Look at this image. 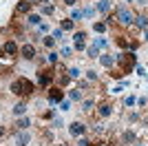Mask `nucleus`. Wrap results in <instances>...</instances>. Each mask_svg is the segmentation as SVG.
Masks as SVG:
<instances>
[{"mask_svg": "<svg viewBox=\"0 0 148 146\" xmlns=\"http://www.w3.org/2000/svg\"><path fill=\"white\" fill-rule=\"evenodd\" d=\"M9 91H11L13 95H18V97H29V95L36 93V84L27 78H16L11 84H9Z\"/></svg>", "mask_w": 148, "mask_h": 146, "instance_id": "obj_1", "label": "nucleus"}, {"mask_svg": "<svg viewBox=\"0 0 148 146\" xmlns=\"http://www.w3.org/2000/svg\"><path fill=\"white\" fill-rule=\"evenodd\" d=\"M117 67H119V73H130L133 69L137 67V55L130 53V51H124V53H117Z\"/></svg>", "mask_w": 148, "mask_h": 146, "instance_id": "obj_2", "label": "nucleus"}, {"mask_svg": "<svg viewBox=\"0 0 148 146\" xmlns=\"http://www.w3.org/2000/svg\"><path fill=\"white\" fill-rule=\"evenodd\" d=\"M135 13H133V9L126 5H119L117 9H115V20H117L119 24H124V27H130V24H135Z\"/></svg>", "mask_w": 148, "mask_h": 146, "instance_id": "obj_3", "label": "nucleus"}, {"mask_svg": "<svg viewBox=\"0 0 148 146\" xmlns=\"http://www.w3.org/2000/svg\"><path fill=\"white\" fill-rule=\"evenodd\" d=\"M53 78H56V73H53V69H38V86H42V89H49L51 82H53Z\"/></svg>", "mask_w": 148, "mask_h": 146, "instance_id": "obj_4", "label": "nucleus"}, {"mask_svg": "<svg viewBox=\"0 0 148 146\" xmlns=\"http://www.w3.org/2000/svg\"><path fill=\"white\" fill-rule=\"evenodd\" d=\"M47 97H49V104H51V106H58V104L64 100V91H62L60 86H49Z\"/></svg>", "mask_w": 148, "mask_h": 146, "instance_id": "obj_5", "label": "nucleus"}, {"mask_svg": "<svg viewBox=\"0 0 148 146\" xmlns=\"http://www.w3.org/2000/svg\"><path fill=\"white\" fill-rule=\"evenodd\" d=\"M69 133H71V137H82V135L86 133V126H84V124H82V122H71V124H69Z\"/></svg>", "mask_w": 148, "mask_h": 146, "instance_id": "obj_6", "label": "nucleus"}, {"mask_svg": "<svg viewBox=\"0 0 148 146\" xmlns=\"http://www.w3.org/2000/svg\"><path fill=\"white\" fill-rule=\"evenodd\" d=\"M2 49H5V55H18L20 53V47H18V42H16L13 38H7L5 44H2Z\"/></svg>", "mask_w": 148, "mask_h": 146, "instance_id": "obj_7", "label": "nucleus"}, {"mask_svg": "<svg viewBox=\"0 0 148 146\" xmlns=\"http://www.w3.org/2000/svg\"><path fill=\"white\" fill-rule=\"evenodd\" d=\"M20 58H25V60H33V58H36V47H33V44H22V47H20Z\"/></svg>", "mask_w": 148, "mask_h": 146, "instance_id": "obj_8", "label": "nucleus"}, {"mask_svg": "<svg viewBox=\"0 0 148 146\" xmlns=\"http://www.w3.org/2000/svg\"><path fill=\"white\" fill-rule=\"evenodd\" d=\"M99 62H102V67H106V69H113L115 64H117V55L102 53V55H99Z\"/></svg>", "mask_w": 148, "mask_h": 146, "instance_id": "obj_9", "label": "nucleus"}, {"mask_svg": "<svg viewBox=\"0 0 148 146\" xmlns=\"http://www.w3.org/2000/svg\"><path fill=\"white\" fill-rule=\"evenodd\" d=\"M29 142H31V135L27 131H18L16 133V146H29Z\"/></svg>", "mask_w": 148, "mask_h": 146, "instance_id": "obj_10", "label": "nucleus"}, {"mask_svg": "<svg viewBox=\"0 0 148 146\" xmlns=\"http://www.w3.org/2000/svg\"><path fill=\"white\" fill-rule=\"evenodd\" d=\"M111 113H113V104L111 102H102L97 106V115L99 117H111Z\"/></svg>", "mask_w": 148, "mask_h": 146, "instance_id": "obj_11", "label": "nucleus"}, {"mask_svg": "<svg viewBox=\"0 0 148 146\" xmlns=\"http://www.w3.org/2000/svg\"><path fill=\"white\" fill-rule=\"evenodd\" d=\"M31 11V2L29 0H20L18 5H16V16H20V13H29Z\"/></svg>", "mask_w": 148, "mask_h": 146, "instance_id": "obj_12", "label": "nucleus"}, {"mask_svg": "<svg viewBox=\"0 0 148 146\" xmlns=\"http://www.w3.org/2000/svg\"><path fill=\"white\" fill-rule=\"evenodd\" d=\"M135 24H137V29H144V31H146V29H148V16H146V13L137 16V18H135Z\"/></svg>", "mask_w": 148, "mask_h": 146, "instance_id": "obj_13", "label": "nucleus"}, {"mask_svg": "<svg viewBox=\"0 0 148 146\" xmlns=\"http://www.w3.org/2000/svg\"><path fill=\"white\" fill-rule=\"evenodd\" d=\"M25 113H27V102H25V100H20V102L13 106V115H20V117H22Z\"/></svg>", "mask_w": 148, "mask_h": 146, "instance_id": "obj_14", "label": "nucleus"}, {"mask_svg": "<svg viewBox=\"0 0 148 146\" xmlns=\"http://www.w3.org/2000/svg\"><path fill=\"white\" fill-rule=\"evenodd\" d=\"M111 7H113L111 0H99V2H97V11L99 13H108V11H111Z\"/></svg>", "mask_w": 148, "mask_h": 146, "instance_id": "obj_15", "label": "nucleus"}, {"mask_svg": "<svg viewBox=\"0 0 148 146\" xmlns=\"http://www.w3.org/2000/svg\"><path fill=\"white\" fill-rule=\"evenodd\" d=\"M135 133L133 131H124V135H122V144H135Z\"/></svg>", "mask_w": 148, "mask_h": 146, "instance_id": "obj_16", "label": "nucleus"}, {"mask_svg": "<svg viewBox=\"0 0 148 146\" xmlns=\"http://www.w3.org/2000/svg\"><path fill=\"white\" fill-rule=\"evenodd\" d=\"M29 126H31V120H29V117H20V120L16 122V128H18V131H27Z\"/></svg>", "mask_w": 148, "mask_h": 146, "instance_id": "obj_17", "label": "nucleus"}, {"mask_svg": "<svg viewBox=\"0 0 148 146\" xmlns=\"http://www.w3.org/2000/svg\"><path fill=\"white\" fill-rule=\"evenodd\" d=\"M60 29H62V31H73V29H75V22H73L71 18H64V20L60 22Z\"/></svg>", "mask_w": 148, "mask_h": 146, "instance_id": "obj_18", "label": "nucleus"}, {"mask_svg": "<svg viewBox=\"0 0 148 146\" xmlns=\"http://www.w3.org/2000/svg\"><path fill=\"white\" fill-rule=\"evenodd\" d=\"M40 22H42V18H40L38 13H29V16H27V24H31V27H38Z\"/></svg>", "mask_w": 148, "mask_h": 146, "instance_id": "obj_19", "label": "nucleus"}, {"mask_svg": "<svg viewBox=\"0 0 148 146\" xmlns=\"http://www.w3.org/2000/svg\"><path fill=\"white\" fill-rule=\"evenodd\" d=\"M115 42H117V44H119L122 49H128V51H130V40H128L126 36H119L117 40H115Z\"/></svg>", "mask_w": 148, "mask_h": 146, "instance_id": "obj_20", "label": "nucleus"}, {"mask_svg": "<svg viewBox=\"0 0 148 146\" xmlns=\"http://www.w3.org/2000/svg\"><path fill=\"white\" fill-rule=\"evenodd\" d=\"M69 82H71V75H69V73H62L60 78H58V86H60V89H62V86H66Z\"/></svg>", "mask_w": 148, "mask_h": 146, "instance_id": "obj_21", "label": "nucleus"}, {"mask_svg": "<svg viewBox=\"0 0 148 146\" xmlns=\"http://www.w3.org/2000/svg\"><path fill=\"white\" fill-rule=\"evenodd\" d=\"M42 44L47 49H53V47H56V38H53V36H44L42 38Z\"/></svg>", "mask_w": 148, "mask_h": 146, "instance_id": "obj_22", "label": "nucleus"}, {"mask_svg": "<svg viewBox=\"0 0 148 146\" xmlns=\"http://www.w3.org/2000/svg\"><path fill=\"white\" fill-rule=\"evenodd\" d=\"M69 97H71V102H80L82 100V91L80 89H73V91H69Z\"/></svg>", "mask_w": 148, "mask_h": 146, "instance_id": "obj_23", "label": "nucleus"}, {"mask_svg": "<svg viewBox=\"0 0 148 146\" xmlns=\"http://www.w3.org/2000/svg\"><path fill=\"white\" fill-rule=\"evenodd\" d=\"M82 18H84V11H82V9H75V7H73V9H71V20L75 22V20H82Z\"/></svg>", "mask_w": 148, "mask_h": 146, "instance_id": "obj_24", "label": "nucleus"}, {"mask_svg": "<svg viewBox=\"0 0 148 146\" xmlns=\"http://www.w3.org/2000/svg\"><path fill=\"white\" fill-rule=\"evenodd\" d=\"M73 42H86V31H75L73 33Z\"/></svg>", "mask_w": 148, "mask_h": 146, "instance_id": "obj_25", "label": "nucleus"}, {"mask_svg": "<svg viewBox=\"0 0 148 146\" xmlns=\"http://www.w3.org/2000/svg\"><path fill=\"white\" fill-rule=\"evenodd\" d=\"M86 53H88V58H99V47H95V44H91V47L86 49Z\"/></svg>", "mask_w": 148, "mask_h": 146, "instance_id": "obj_26", "label": "nucleus"}, {"mask_svg": "<svg viewBox=\"0 0 148 146\" xmlns=\"http://www.w3.org/2000/svg\"><path fill=\"white\" fill-rule=\"evenodd\" d=\"M135 104H137V97H135V95H126V97H124V106H128V109H133Z\"/></svg>", "mask_w": 148, "mask_h": 146, "instance_id": "obj_27", "label": "nucleus"}, {"mask_svg": "<svg viewBox=\"0 0 148 146\" xmlns=\"http://www.w3.org/2000/svg\"><path fill=\"white\" fill-rule=\"evenodd\" d=\"M58 60H60V55H58L56 51H49V53H47V62H49V64H58Z\"/></svg>", "mask_w": 148, "mask_h": 146, "instance_id": "obj_28", "label": "nucleus"}, {"mask_svg": "<svg viewBox=\"0 0 148 146\" xmlns=\"http://www.w3.org/2000/svg\"><path fill=\"white\" fill-rule=\"evenodd\" d=\"M42 13H44V16H51V13H56V7L51 5V2H47V5H42Z\"/></svg>", "mask_w": 148, "mask_h": 146, "instance_id": "obj_29", "label": "nucleus"}, {"mask_svg": "<svg viewBox=\"0 0 148 146\" xmlns=\"http://www.w3.org/2000/svg\"><path fill=\"white\" fill-rule=\"evenodd\" d=\"M51 36L56 38V42H62V40H64V31L58 27V29H53V33H51Z\"/></svg>", "mask_w": 148, "mask_h": 146, "instance_id": "obj_30", "label": "nucleus"}, {"mask_svg": "<svg viewBox=\"0 0 148 146\" xmlns=\"http://www.w3.org/2000/svg\"><path fill=\"white\" fill-rule=\"evenodd\" d=\"M93 106H95V100H84V102H82V111H93Z\"/></svg>", "mask_w": 148, "mask_h": 146, "instance_id": "obj_31", "label": "nucleus"}, {"mask_svg": "<svg viewBox=\"0 0 148 146\" xmlns=\"http://www.w3.org/2000/svg\"><path fill=\"white\" fill-rule=\"evenodd\" d=\"M93 44H95V47H99V49H104V47H108V40H106V38H95V40H93Z\"/></svg>", "mask_w": 148, "mask_h": 146, "instance_id": "obj_32", "label": "nucleus"}, {"mask_svg": "<svg viewBox=\"0 0 148 146\" xmlns=\"http://www.w3.org/2000/svg\"><path fill=\"white\" fill-rule=\"evenodd\" d=\"M69 75H71V80H77V78H80V75H82V73H80V69H77V67H71V69H69Z\"/></svg>", "mask_w": 148, "mask_h": 146, "instance_id": "obj_33", "label": "nucleus"}, {"mask_svg": "<svg viewBox=\"0 0 148 146\" xmlns=\"http://www.w3.org/2000/svg\"><path fill=\"white\" fill-rule=\"evenodd\" d=\"M106 27H108L106 22H95V24H93V29L97 31V33H104V31H106Z\"/></svg>", "mask_w": 148, "mask_h": 146, "instance_id": "obj_34", "label": "nucleus"}, {"mask_svg": "<svg viewBox=\"0 0 148 146\" xmlns=\"http://www.w3.org/2000/svg\"><path fill=\"white\" fill-rule=\"evenodd\" d=\"M38 33H40V36L49 33V24H47V22H40V24H38Z\"/></svg>", "mask_w": 148, "mask_h": 146, "instance_id": "obj_35", "label": "nucleus"}, {"mask_svg": "<svg viewBox=\"0 0 148 146\" xmlns=\"http://www.w3.org/2000/svg\"><path fill=\"white\" fill-rule=\"evenodd\" d=\"M77 146H93V142L88 140V137H84V135H82V137H77Z\"/></svg>", "mask_w": 148, "mask_h": 146, "instance_id": "obj_36", "label": "nucleus"}, {"mask_svg": "<svg viewBox=\"0 0 148 146\" xmlns=\"http://www.w3.org/2000/svg\"><path fill=\"white\" fill-rule=\"evenodd\" d=\"M58 106H60L62 111H71V100H62V102L58 104Z\"/></svg>", "mask_w": 148, "mask_h": 146, "instance_id": "obj_37", "label": "nucleus"}, {"mask_svg": "<svg viewBox=\"0 0 148 146\" xmlns=\"http://www.w3.org/2000/svg\"><path fill=\"white\" fill-rule=\"evenodd\" d=\"M86 80H88V82H97V73L93 71V69H91V71H86Z\"/></svg>", "mask_w": 148, "mask_h": 146, "instance_id": "obj_38", "label": "nucleus"}, {"mask_svg": "<svg viewBox=\"0 0 148 146\" xmlns=\"http://www.w3.org/2000/svg\"><path fill=\"white\" fill-rule=\"evenodd\" d=\"M93 16H95V9H93V7L88 5L86 9H84V18H93Z\"/></svg>", "mask_w": 148, "mask_h": 146, "instance_id": "obj_39", "label": "nucleus"}, {"mask_svg": "<svg viewBox=\"0 0 148 146\" xmlns=\"http://www.w3.org/2000/svg\"><path fill=\"white\" fill-rule=\"evenodd\" d=\"M60 53H62V58H71V55H73V51H71L69 47H62V51H60Z\"/></svg>", "mask_w": 148, "mask_h": 146, "instance_id": "obj_40", "label": "nucleus"}, {"mask_svg": "<svg viewBox=\"0 0 148 146\" xmlns=\"http://www.w3.org/2000/svg\"><path fill=\"white\" fill-rule=\"evenodd\" d=\"M73 44H75V51H86V49H88L86 42H73Z\"/></svg>", "mask_w": 148, "mask_h": 146, "instance_id": "obj_41", "label": "nucleus"}, {"mask_svg": "<svg viewBox=\"0 0 148 146\" xmlns=\"http://www.w3.org/2000/svg\"><path fill=\"white\" fill-rule=\"evenodd\" d=\"M53 126H58V128H60V126H64V122H62V117H56V120H53Z\"/></svg>", "mask_w": 148, "mask_h": 146, "instance_id": "obj_42", "label": "nucleus"}, {"mask_svg": "<svg viewBox=\"0 0 148 146\" xmlns=\"http://www.w3.org/2000/svg\"><path fill=\"white\" fill-rule=\"evenodd\" d=\"M137 104H139V106H146L148 100H146V97H139V100H137Z\"/></svg>", "mask_w": 148, "mask_h": 146, "instance_id": "obj_43", "label": "nucleus"}, {"mask_svg": "<svg viewBox=\"0 0 148 146\" xmlns=\"http://www.w3.org/2000/svg\"><path fill=\"white\" fill-rule=\"evenodd\" d=\"M5 135H7V128H5V126H0V140H2Z\"/></svg>", "mask_w": 148, "mask_h": 146, "instance_id": "obj_44", "label": "nucleus"}, {"mask_svg": "<svg viewBox=\"0 0 148 146\" xmlns=\"http://www.w3.org/2000/svg\"><path fill=\"white\" fill-rule=\"evenodd\" d=\"M64 5L66 7H75V0H64Z\"/></svg>", "mask_w": 148, "mask_h": 146, "instance_id": "obj_45", "label": "nucleus"}, {"mask_svg": "<svg viewBox=\"0 0 148 146\" xmlns=\"http://www.w3.org/2000/svg\"><path fill=\"white\" fill-rule=\"evenodd\" d=\"M2 58H7V55H5V49H2V44H0V60H2Z\"/></svg>", "mask_w": 148, "mask_h": 146, "instance_id": "obj_46", "label": "nucleus"}, {"mask_svg": "<svg viewBox=\"0 0 148 146\" xmlns=\"http://www.w3.org/2000/svg\"><path fill=\"white\" fill-rule=\"evenodd\" d=\"M137 5H142V7H146V5H148V0H137Z\"/></svg>", "mask_w": 148, "mask_h": 146, "instance_id": "obj_47", "label": "nucleus"}, {"mask_svg": "<svg viewBox=\"0 0 148 146\" xmlns=\"http://www.w3.org/2000/svg\"><path fill=\"white\" fill-rule=\"evenodd\" d=\"M144 42H148V29L144 31Z\"/></svg>", "mask_w": 148, "mask_h": 146, "instance_id": "obj_48", "label": "nucleus"}, {"mask_svg": "<svg viewBox=\"0 0 148 146\" xmlns=\"http://www.w3.org/2000/svg\"><path fill=\"white\" fill-rule=\"evenodd\" d=\"M38 2H42V5H47V2H51V0H38Z\"/></svg>", "mask_w": 148, "mask_h": 146, "instance_id": "obj_49", "label": "nucleus"}, {"mask_svg": "<svg viewBox=\"0 0 148 146\" xmlns=\"http://www.w3.org/2000/svg\"><path fill=\"white\" fill-rule=\"evenodd\" d=\"M29 2H38V0H29Z\"/></svg>", "mask_w": 148, "mask_h": 146, "instance_id": "obj_50", "label": "nucleus"}, {"mask_svg": "<svg viewBox=\"0 0 148 146\" xmlns=\"http://www.w3.org/2000/svg\"><path fill=\"white\" fill-rule=\"evenodd\" d=\"M135 146H144V144H135Z\"/></svg>", "mask_w": 148, "mask_h": 146, "instance_id": "obj_51", "label": "nucleus"}, {"mask_svg": "<svg viewBox=\"0 0 148 146\" xmlns=\"http://www.w3.org/2000/svg\"><path fill=\"white\" fill-rule=\"evenodd\" d=\"M128 2H133V0H128Z\"/></svg>", "mask_w": 148, "mask_h": 146, "instance_id": "obj_52", "label": "nucleus"}]
</instances>
